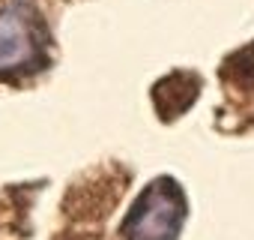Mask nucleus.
Segmentation results:
<instances>
[{
	"label": "nucleus",
	"mask_w": 254,
	"mask_h": 240,
	"mask_svg": "<svg viewBox=\"0 0 254 240\" xmlns=\"http://www.w3.org/2000/svg\"><path fill=\"white\" fill-rule=\"evenodd\" d=\"M189 204L183 186L174 177H156L132 204L123 222L126 240H177L186 222Z\"/></svg>",
	"instance_id": "1"
},
{
	"label": "nucleus",
	"mask_w": 254,
	"mask_h": 240,
	"mask_svg": "<svg viewBox=\"0 0 254 240\" xmlns=\"http://www.w3.org/2000/svg\"><path fill=\"white\" fill-rule=\"evenodd\" d=\"M42 57V27L30 6L9 3L0 9V75L33 69Z\"/></svg>",
	"instance_id": "2"
},
{
	"label": "nucleus",
	"mask_w": 254,
	"mask_h": 240,
	"mask_svg": "<svg viewBox=\"0 0 254 240\" xmlns=\"http://www.w3.org/2000/svg\"><path fill=\"white\" fill-rule=\"evenodd\" d=\"M197 93H200V78L197 75L174 72V75L162 78L153 87V102H156L162 120H174V117H180L183 111H189L194 105Z\"/></svg>",
	"instance_id": "3"
},
{
	"label": "nucleus",
	"mask_w": 254,
	"mask_h": 240,
	"mask_svg": "<svg viewBox=\"0 0 254 240\" xmlns=\"http://www.w3.org/2000/svg\"><path fill=\"white\" fill-rule=\"evenodd\" d=\"M224 72H227L230 81H236V84L254 90V42L245 45V48H239V51L224 63Z\"/></svg>",
	"instance_id": "4"
}]
</instances>
